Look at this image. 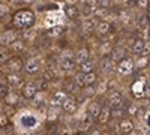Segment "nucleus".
Returning <instances> with one entry per match:
<instances>
[{
	"mask_svg": "<svg viewBox=\"0 0 150 135\" xmlns=\"http://www.w3.org/2000/svg\"><path fill=\"white\" fill-rule=\"evenodd\" d=\"M62 33H63V26H53L47 32V35L50 36V38H57V36H60Z\"/></svg>",
	"mask_w": 150,
	"mask_h": 135,
	"instance_id": "nucleus-24",
	"label": "nucleus"
},
{
	"mask_svg": "<svg viewBox=\"0 0 150 135\" xmlns=\"http://www.w3.org/2000/svg\"><path fill=\"white\" fill-rule=\"evenodd\" d=\"M6 81L8 86H14V87H18V86L23 84V77L20 75L18 72H11L6 75Z\"/></svg>",
	"mask_w": 150,
	"mask_h": 135,
	"instance_id": "nucleus-8",
	"label": "nucleus"
},
{
	"mask_svg": "<svg viewBox=\"0 0 150 135\" xmlns=\"http://www.w3.org/2000/svg\"><path fill=\"white\" fill-rule=\"evenodd\" d=\"M99 111H101V104H98V102H92L89 105V108H87V113H89V116L92 119H98Z\"/></svg>",
	"mask_w": 150,
	"mask_h": 135,
	"instance_id": "nucleus-16",
	"label": "nucleus"
},
{
	"mask_svg": "<svg viewBox=\"0 0 150 135\" xmlns=\"http://www.w3.org/2000/svg\"><path fill=\"white\" fill-rule=\"evenodd\" d=\"M95 29L98 30L99 35H105V33H108V32L111 30V24H110L108 21H99V23L96 24Z\"/></svg>",
	"mask_w": 150,
	"mask_h": 135,
	"instance_id": "nucleus-19",
	"label": "nucleus"
},
{
	"mask_svg": "<svg viewBox=\"0 0 150 135\" xmlns=\"http://www.w3.org/2000/svg\"><path fill=\"white\" fill-rule=\"evenodd\" d=\"M8 125V117L5 113H0V128H3Z\"/></svg>",
	"mask_w": 150,
	"mask_h": 135,
	"instance_id": "nucleus-37",
	"label": "nucleus"
},
{
	"mask_svg": "<svg viewBox=\"0 0 150 135\" xmlns=\"http://www.w3.org/2000/svg\"><path fill=\"white\" fill-rule=\"evenodd\" d=\"M53 78H54V71H53L51 68L45 69V71H44V80H45V81H51Z\"/></svg>",
	"mask_w": 150,
	"mask_h": 135,
	"instance_id": "nucleus-29",
	"label": "nucleus"
},
{
	"mask_svg": "<svg viewBox=\"0 0 150 135\" xmlns=\"http://www.w3.org/2000/svg\"><path fill=\"white\" fill-rule=\"evenodd\" d=\"M96 24H98L96 18H86L83 21V30L84 32H92V30H95Z\"/></svg>",
	"mask_w": 150,
	"mask_h": 135,
	"instance_id": "nucleus-20",
	"label": "nucleus"
},
{
	"mask_svg": "<svg viewBox=\"0 0 150 135\" xmlns=\"http://www.w3.org/2000/svg\"><path fill=\"white\" fill-rule=\"evenodd\" d=\"M65 14H66V17L68 18H77L78 17V14H80V11H78V8L75 6V5H68L66 8H65Z\"/></svg>",
	"mask_w": 150,
	"mask_h": 135,
	"instance_id": "nucleus-21",
	"label": "nucleus"
},
{
	"mask_svg": "<svg viewBox=\"0 0 150 135\" xmlns=\"http://www.w3.org/2000/svg\"><path fill=\"white\" fill-rule=\"evenodd\" d=\"M129 20H131V15L128 14V12H123V14H120V21L123 24H129Z\"/></svg>",
	"mask_w": 150,
	"mask_h": 135,
	"instance_id": "nucleus-34",
	"label": "nucleus"
},
{
	"mask_svg": "<svg viewBox=\"0 0 150 135\" xmlns=\"http://www.w3.org/2000/svg\"><path fill=\"white\" fill-rule=\"evenodd\" d=\"M84 3H86V6H90V8H96V3H98V0H84Z\"/></svg>",
	"mask_w": 150,
	"mask_h": 135,
	"instance_id": "nucleus-40",
	"label": "nucleus"
},
{
	"mask_svg": "<svg viewBox=\"0 0 150 135\" xmlns=\"http://www.w3.org/2000/svg\"><path fill=\"white\" fill-rule=\"evenodd\" d=\"M138 66H140V68L147 66V57H144V59H140V60H138Z\"/></svg>",
	"mask_w": 150,
	"mask_h": 135,
	"instance_id": "nucleus-41",
	"label": "nucleus"
},
{
	"mask_svg": "<svg viewBox=\"0 0 150 135\" xmlns=\"http://www.w3.org/2000/svg\"><path fill=\"white\" fill-rule=\"evenodd\" d=\"M123 102V93L120 90H112L108 96V104L110 107H119Z\"/></svg>",
	"mask_w": 150,
	"mask_h": 135,
	"instance_id": "nucleus-6",
	"label": "nucleus"
},
{
	"mask_svg": "<svg viewBox=\"0 0 150 135\" xmlns=\"http://www.w3.org/2000/svg\"><path fill=\"white\" fill-rule=\"evenodd\" d=\"M66 90H68V92H77V90H78V84L75 83V80H74V81H69V83L66 84Z\"/></svg>",
	"mask_w": 150,
	"mask_h": 135,
	"instance_id": "nucleus-31",
	"label": "nucleus"
},
{
	"mask_svg": "<svg viewBox=\"0 0 150 135\" xmlns=\"http://www.w3.org/2000/svg\"><path fill=\"white\" fill-rule=\"evenodd\" d=\"M137 110H138V108H137V105H131V107H129V114L135 116V114H137Z\"/></svg>",
	"mask_w": 150,
	"mask_h": 135,
	"instance_id": "nucleus-42",
	"label": "nucleus"
},
{
	"mask_svg": "<svg viewBox=\"0 0 150 135\" xmlns=\"http://www.w3.org/2000/svg\"><path fill=\"white\" fill-rule=\"evenodd\" d=\"M8 92H9V86L5 84V83H0V99H3L8 95Z\"/></svg>",
	"mask_w": 150,
	"mask_h": 135,
	"instance_id": "nucleus-30",
	"label": "nucleus"
},
{
	"mask_svg": "<svg viewBox=\"0 0 150 135\" xmlns=\"http://www.w3.org/2000/svg\"><path fill=\"white\" fill-rule=\"evenodd\" d=\"M132 131H134V122L132 120H122V122H119V132L129 134Z\"/></svg>",
	"mask_w": 150,
	"mask_h": 135,
	"instance_id": "nucleus-11",
	"label": "nucleus"
},
{
	"mask_svg": "<svg viewBox=\"0 0 150 135\" xmlns=\"http://www.w3.org/2000/svg\"><path fill=\"white\" fill-rule=\"evenodd\" d=\"M101 123H108V120L111 119V108L110 107H101V111L98 116Z\"/></svg>",
	"mask_w": 150,
	"mask_h": 135,
	"instance_id": "nucleus-12",
	"label": "nucleus"
},
{
	"mask_svg": "<svg viewBox=\"0 0 150 135\" xmlns=\"http://www.w3.org/2000/svg\"><path fill=\"white\" fill-rule=\"evenodd\" d=\"M23 36H24V39L32 41V39H33V36H36V32H35L33 29H29V30H26V32L23 33Z\"/></svg>",
	"mask_w": 150,
	"mask_h": 135,
	"instance_id": "nucleus-32",
	"label": "nucleus"
},
{
	"mask_svg": "<svg viewBox=\"0 0 150 135\" xmlns=\"http://www.w3.org/2000/svg\"><path fill=\"white\" fill-rule=\"evenodd\" d=\"M33 20H35V17H33L32 12L21 11V12H18V14H17L14 23H15L17 27H30L32 24H33Z\"/></svg>",
	"mask_w": 150,
	"mask_h": 135,
	"instance_id": "nucleus-1",
	"label": "nucleus"
},
{
	"mask_svg": "<svg viewBox=\"0 0 150 135\" xmlns=\"http://www.w3.org/2000/svg\"><path fill=\"white\" fill-rule=\"evenodd\" d=\"M3 99H5V102L8 104V105H15L18 101H20V98H18V95L17 93H14V92H8V95L3 98Z\"/></svg>",
	"mask_w": 150,
	"mask_h": 135,
	"instance_id": "nucleus-25",
	"label": "nucleus"
},
{
	"mask_svg": "<svg viewBox=\"0 0 150 135\" xmlns=\"http://www.w3.org/2000/svg\"><path fill=\"white\" fill-rule=\"evenodd\" d=\"M111 2H112V0H98V3L96 5H99V6H101V8H110L111 6Z\"/></svg>",
	"mask_w": 150,
	"mask_h": 135,
	"instance_id": "nucleus-36",
	"label": "nucleus"
},
{
	"mask_svg": "<svg viewBox=\"0 0 150 135\" xmlns=\"http://www.w3.org/2000/svg\"><path fill=\"white\" fill-rule=\"evenodd\" d=\"M99 68H101V72L102 74L108 75V74H111L112 71H114V62H112L111 57L104 56V59L101 60V63H99Z\"/></svg>",
	"mask_w": 150,
	"mask_h": 135,
	"instance_id": "nucleus-5",
	"label": "nucleus"
},
{
	"mask_svg": "<svg viewBox=\"0 0 150 135\" xmlns=\"http://www.w3.org/2000/svg\"><path fill=\"white\" fill-rule=\"evenodd\" d=\"M110 51H111V45H110V44H104V45L101 47V53H102L104 56H107Z\"/></svg>",
	"mask_w": 150,
	"mask_h": 135,
	"instance_id": "nucleus-38",
	"label": "nucleus"
},
{
	"mask_svg": "<svg viewBox=\"0 0 150 135\" xmlns=\"http://www.w3.org/2000/svg\"><path fill=\"white\" fill-rule=\"evenodd\" d=\"M75 66H77V62L72 57L71 53H63L60 57V68L63 71H72Z\"/></svg>",
	"mask_w": 150,
	"mask_h": 135,
	"instance_id": "nucleus-3",
	"label": "nucleus"
},
{
	"mask_svg": "<svg viewBox=\"0 0 150 135\" xmlns=\"http://www.w3.org/2000/svg\"><path fill=\"white\" fill-rule=\"evenodd\" d=\"M9 14V8L3 3H0V17H6Z\"/></svg>",
	"mask_w": 150,
	"mask_h": 135,
	"instance_id": "nucleus-35",
	"label": "nucleus"
},
{
	"mask_svg": "<svg viewBox=\"0 0 150 135\" xmlns=\"http://www.w3.org/2000/svg\"><path fill=\"white\" fill-rule=\"evenodd\" d=\"M83 80H84V86H92L96 81V74L93 71L90 72H84L83 74Z\"/></svg>",
	"mask_w": 150,
	"mask_h": 135,
	"instance_id": "nucleus-23",
	"label": "nucleus"
},
{
	"mask_svg": "<svg viewBox=\"0 0 150 135\" xmlns=\"http://www.w3.org/2000/svg\"><path fill=\"white\" fill-rule=\"evenodd\" d=\"M9 57H11L9 51L6 50L5 47H0V63H6Z\"/></svg>",
	"mask_w": 150,
	"mask_h": 135,
	"instance_id": "nucleus-28",
	"label": "nucleus"
},
{
	"mask_svg": "<svg viewBox=\"0 0 150 135\" xmlns=\"http://www.w3.org/2000/svg\"><path fill=\"white\" fill-rule=\"evenodd\" d=\"M144 47H146V42H144L143 39H137V41L132 44V53L137 54V56L144 54Z\"/></svg>",
	"mask_w": 150,
	"mask_h": 135,
	"instance_id": "nucleus-15",
	"label": "nucleus"
},
{
	"mask_svg": "<svg viewBox=\"0 0 150 135\" xmlns=\"http://www.w3.org/2000/svg\"><path fill=\"white\" fill-rule=\"evenodd\" d=\"M132 69H134V62H132L131 59L125 57V59H122L120 62H119V68H117V71H119L120 75H123V77L131 75V74H132Z\"/></svg>",
	"mask_w": 150,
	"mask_h": 135,
	"instance_id": "nucleus-2",
	"label": "nucleus"
},
{
	"mask_svg": "<svg viewBox=\"0 0 150 135\" xmlns=\"http://www.w3.org/2000/svg\"><path fill=\"white\" fill-rule=\"evenodd\" d=\"M65 98H66V93H65V92H56L54 96L51 98V105H54V107H60L62 102L65 101Z\"/></svg>",
	"mask_w": 150,
	"mask_h": 135,
	"instance_id": "nucleus-18",
	"label": "nucleus"
},
{
	"mask_svg": "<svg viewBox=\"0 0 150 135\" xmlns=\"http://www.w3.org/2000/svg\"><path fill=\"white\" fill-rule=\"evenodd\" d=\"M75 62H77L78 65L80 63H83L84 60H87L89 59V50H87V48H81V50H78L77 51V54H75Z\"/></svg>",
	"mask_w": 150,
	"mask_h": 135,
	"instance_id": "nucleus-17",
	"label": "nucleus"
},
{
	"mask_svg": "<svg viewBox=\"0 0 150 135\" xmlns=\"http://www.w3.org/2000/svg\"><path fill=\"white\" fill-rule=\"evenodd\" d=\"M38 69H39V62L36 59H29L26 62V65H24V71L27 74H36Z\"/></svg>",
	"mask_w": 150,
	"mask_h": 135,
	"instance_id": "nucleus-10",
	"label": "nucleus"
},
{
	"mask_svg": "<svg viewBox=\"0 0 150 135\" xmlns=\"http://www.w3.org/2000/svg\"><path fill=\"white\" fill-rule=\"evenodd\" d=\"M62 108L65 110L66 113L69 114H74V113H77V110H78V102L74 99V98H65V101L62 102Z\"/></svg>",
	"mask_w": 150,
	"mask_h": 135,
	"instance_id": "nucleus-4",
	"label": "nucleus"
},
{
	"mask_svg": "<svg viewBox=\"0 0 150 135\" xmlns=\"http://www.w3.org/2000/svg\"><path fill=\"white\" fill-rule=\"evenodd\" d=\"M135 5L138 8H141V9H144V8H147V0H137Z\"/></svg>",
	"mask_w": 150,
	"mask_h": 135,
	"instance_id": "nucleus-39",
	"label": "nucleus"
},
{
	"mask_svg": "<svg viewBox=\"0 0 150 135\" xmlns=\"http://www.w3.org/2000/svg\"><path fill=\"white\" fill-rule=\"evenodd\" d=\"M138 27H140L141 30H147V29H149V15H147V14H144V15L140 18Z\"/></svg>",
	"mask_w": 150,
	"mask_h": 135,
	"instance_id": "nucleus-27",
	"label": "nucleus"
},
{
	"mask_svg": "<svg viewBox=\"0 0 150 135\" xmlns=\"http://www.w3.org/2000/svg\"><path fill=\"white\" fill-rule=\"evenodd\" d=\"M8 66H9V69H11V72H20L21 71V68H23V63H21V60L18 59V57H15V59H8Z\"/></svg>",
	"mask_w": 150,
	"mask_h": 135,
	"instance_id": "nucleus-14",
	"label": "nucleus"
},
{
	"mask_svg": "<svg viewBox=\"0 0 150 135\" xmlns=\"http://www.w3.org/2000/svg\"><path fill=\"white\" fill-rule=\"evenodd\" d=\"M9 48L14 53H21V51H24V42L21 39H15L9 44Z\"/></svg>",
	"mask_w": 150,
	"mask_h": 135,
	"instance_id": "nucleus-22",
	"label": "nucleus"
},
{
	"mask_svg": "<svg viewBox=\"0 0 150 135\" xmlns=\"http://www.w3.org/2000/svg\"><path fill=\"white\" fill-rule=\"evenodd\" d=\"M80 68H81V72H83V74H84V72H90V71H93L95 63L92 62L90 59H87V60H84L83 63H80Z\"/></svg>",
	"mask_w": 150,
	"mask_h": 135,
	"instance_id": "nucleus-26",
	"label": "nucleus"
},
{
	"mask_svg": "<svg viewBox=\"0 0 150 135\" xmlns=\"http://www.w3.org/2000/svg\"><path fill=\"white\" fill-rule=\"evenodd\" d=\"M75 83L78 84V87H84V80H83V72L77 74V77H75Z\"/></svg>",
	"mask_w": 150,
	"mask_h": 135,
	"instance_id": "nucleus-33",
	"label": "nucleus"
},
{
	"mask_svg": "<svg viewBox=\"0 0 150 135\" xmlns=\"http://www.w3.org/2000/svg\"><path fill=\"white\" fill-rule=\"evenodd\" d=\"M38 92V86H36V83H26L23 86V95H24V98L26 99H32V98L35 96V93Z\"/></svg>",
	"mask_w": 150,
	"mask_h": 135,
	"instance_id": "nucleus-7",
	"label": "nucleus"
},
{
	"mask_svg": "<svg viewBox=\"0 0 150 135\" xmlns=\"http://www.w3.org/2000/svg\"><path fill=\"white\" fill-rule=\"evenodd\" d=\"M112 62H120L122 59H125L126 57V50L125 48H122V47H116V48H112Z\"/></svg>",
	"mask_w": 150,
	"mask_h": 135,
	"instance_id": "nucleus-13",
	"label": "nucleus"
},
{
	"mask_svg": "<svg viewBox=\"0 0 150 135\" xmlns=\"http://www.w3.org/2000/svg\"><path fill=\"white\" fill-rule=\"evenodd\" d=\"M15 39H17V33L12 32V30H8L3 35H0V44L2 45H9L12 41H15Z\"/></svg>",
	"mask_w": 150,
	"mask_h": 135,
	"instance_id": "nucleus-9",
	"label": "nucleus"
}]
</instances>
